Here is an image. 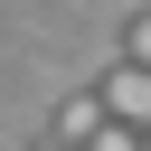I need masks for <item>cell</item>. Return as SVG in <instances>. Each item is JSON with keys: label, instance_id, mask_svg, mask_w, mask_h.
<instances>
[{"label": "cell", "instance_id": "6da1fadb", "mask_svg": "<svg viewBox=\"0 0 151 151\" xmlns=\"http://www.w3.org/2000/svg\"><path fill=\"white\" fill-rule=\"evenodd\" d=\"M104 113H113V123H132V132H151V66L104 76Z\"/></svg>", "mask_w": 151, "mask_h": 151}, {"label": "cell", "instance_id": "7a4b0ae2", "mask_svg": "<svg viewBox=\"0 0 151 151\" xmlns=\"http://www.w3.org/2000/svg\"><path fill=\"white\" fill-rule=\"evenodd\" d=\"M104 123H113V113H104V94H66V104H57V142H66V151H85Z\"/></svg>", "mask_w": 151, "mask_h": 151}, {"label": "cell", "instance_id": "3957f363", "mask_svg": "<svg viewBox=\"0 0 151 151\" xmlns=\"http://www.w3.org/2000/svg\"><path fill=\"white\" fill-rule=\"evenodd\" d=\"M85 151H142V132H132V123H104V132H94Z\"/></svg>", "mask_w": 151, "mask_h": 151}, {"label": "cell", "instance_id": "277c9868", "mask_svg": "<svg viewBox=\"0 0 151 151\" xmlns=\"http://www.w3.org/2000/svg\"><path fill=\"white\" fill-rule=\"evenodd\" d=\"M132 66H151V9L132 19Z\"/></svg>", "mask_w": 151, "mask_h": 151}, {"label": "cell", "instance_id": "5b68a950", "mask_svg": "<svg viewBox=\"0 0 151 151\" xmlns=\"http://www.w3.org/2000/svg\"><path fill=\"white\" fill-rule=\"evenodd\" d=\"M142 151H151V132H142Z\"/></svg>", "mask_w": 151, "mask_h": 151}]
</instances>
